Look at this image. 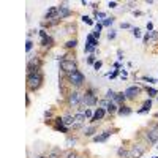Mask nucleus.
I'll list each match as a JSON object with an SVG mask.
<instances>
[{
    "instance_id": "1",
    "label": "nucleus",
    "mask_w": 158,
    "mask_h": 158,
    "mask_svg": "<svg viewBox=\"0 0 158 158\" xmlns=\"http://www.w3.org/2000/svg\"><path fill=\"white\" fill-rule=\"evenodd\" d=\"M43 82H44L43 70H38V71H33V73L27 74V89H29V92H38L43 87Z\"/></svg>"
},
{
    "instance_id": "2",
    "label": "nucleus",
    "mask_w": 158,
    "mask_h": 158,
    "mask_svg": "<svg viewBox=\"0 0 158 158\" xmlns=\"http://www.w3.org/2000/svg\"><path fill=\"white\" fill-rule=\"evenodd\" d=\"M98 95H97V90L94 87L90 89H85V92L81 95V104L84 106H97L98 104Z\"/></svg>"
},
{
    "instance_id": "3",
    "label": "nucleus",
    "mask_w": 158,
    "mask_h": 158,
    "mask_svg": "<svg viewBox=\"0 0 158 158\" xmlns=\"http://www.w3.org/2000/svg\"><path fill=\"white\" fill-rule=\"evenodd\" d=\"M147 147H149V144L146 141H136V142H133V144H131V147L128 149L130 150L128 158H141L144 153H146Z\"/></svg>"
},
{
    "instance_id": "4",
    "label": "nucleus",
    "mask_w": 158,
    "mask_h": 158,
    "mask_svg": "<svg viewBox=\"0 0 158 158\" xmlns=\"http://www.w3.org/2000/svg\"><path fill=\"white\" fill-rule=\"evenodd\" d=\"M60 70H62L63 74L68 76V74H71V73L79 70L77 68V62L74 59H62L60 60Z\"/></svg>"
},
{
    "instance_id": "5",
    "label": "nucleus",
    "mask_w": 158,
    "mask_h": 158,
    "mask_svg": "<svg viewBox=\"0 0 158 158\" xmlns=\"http://www.w3.org/2000/svg\"><path fill=\"white\" fill-rule=\"evenodd\" d=\"M67 81L70 82L71 87L79 89V87H82V85H84V82H85V76L77 70V71H74V73H71V74L67 76Z\"/></svg>"
},
{
    "instance_id": "6",
    "label": "nucleus",
    "mask_w": 158,
    "mask_h": 158,
    "mask_svg": "<svg viewBox=\"0 0 158 158\" xmlns=\"http://www.w3.org/2000/svg\"><path fill=\"white\" fill-rule=\"evenodd\" d=\"M144 92V87L142 85H139V84H133V85H130V87H127L125 89V97H127V100H130V101H135V100H138L139 98V95Z\"/></svg>"
},
{
    "instance_id": "7",
    "label": "nucleus",
    "mask_w": 158,
    "mask_h": 158,
    "mask_svg": "<svg viewBox=\"0 0 158 158\" xmlns=\"http://www.w3.org/2000/svg\"><path fill=\"white\" fill-rule=\"evenodd\" d=\"M41 65H43V60L40 56H29L27 57V74L41 70Z\"/></svg>"
},
{
    "instance_id": "8",
    "label": "nucleus",
    "mask_w": 158,
    "mask_h": 158,
    "mask_svg": "<svg viewBox=\"0 0 158 158\" xmlns=\"http://www.w3.org/2000/svg\"><path fill=\"white\" fill-rule=\"evenodd\" d=\"M139 133H141V138L146 141L149 146H152V144H156V142H158V133H156V131H153V130H149L147 127L144 128V130H141Z\"/></svg>"
},
{
    "instance_id": "9",
    "label": "nucleus",
    "mask_w": 158,
    "mask_h": 158,
    "mask_svg": "<svg viewBox=\"0 0 158 158\" xmlns=\"http://www.w3.org/2000/svg\"><path fill=\"white\" fill-rule=\"evenodd\" d=\"M67 103H68V106H71V108H77L79 104H81V95H79L77 90L70 92V95L67 97Z\"/></svg>"
},
{
    "instance_id": "10",
    "label": "nucleus",
    "mask_w": 158,
    "mask_h": 158,
    "mask_svg": "<svg viewBox=\"0 0 158 158\" xmlns=\"http://www.w3.org/2000/svg\"><path fill=\"white\" fill-rule=\"evenodd\" d=\"M57 13H59V18L60 19H68L70 16H73V10L67 3H60L57 6Z\"/></svg>"
},
{
    "instance_id": "11",
    "label": "nucleus",
    "mask_w": 158,
    "mask_h": 158,
    "mask_svg": "<svg viewBox=\"0 0 158 158\" xmlns=\"http://www.w3.org/2000/svg\"><path fill=\"white\" fill-rule=\"evenodd\" d=\"M111 135H112L111 130H104V131H101V133L95 135L94 138H92V141H94V142H106L111 138Z\"/></svg>"
},
{
    "instance_id": "12",
    "label": "nucleus",
    "mask_w": 158,
    "mask_h": 158,
    "mask_svg": "<svg viewBox=\"0 0 158 158\" xmlns=\"http://www.w3.org/2000/svg\"><path fill=\"white\" fill-rule=\"evenodd\" d=\"M85 114L84 112H76L74 114V123H73V130H76V128H81V127H84V123H85Z\"/></svg>"
},
{
    "instance_id": "13",
    "label": "nucleus",
    "mask_w": 158,
    "mask_h": 158,
    "mask_svg": "<svg viewBox=\"0 0 158 158\" xmlns=\"http://www.w3.org/2000/svg\"><path fill=\"white\" fill-rule=\"evenodd\" d=\"M104 115H106V111L101 109V108H98V109L94 112V117L90 118V123H98V122H101L103 118H104Z\"/></svg>"
},
{
    "instance_id": "14",
    "label": "nucleus",
    "mask_w": 158,
    "mask_h": 158,
    "mask_svg": "<svg viewBox=\"0 0 158 158\" xmlns=\"http://www.w3.org/2000/svg\"><path fill=\"white\" fill-rule=\"evenodd\" d=\"M95 133H98V127H97V123H90L89 127L84 128V136H85V138H94Z\"/></svg>"
},
{
    "instance_id": "15",
    "label": "nucleus",
    "mask_w": 158,
    "mask_h": 158,
    "mask_svg": "<svg viewBox=\"0 0 158 158\" xmlns=\"http://www.w3.org/2000/svg\"><path fill=\"white\" fill-rule=\"evenodd\" d=\"M59 18V13H57V6H51L48 11H46V15H44V19L46 21H52V19H57ZM60 19V18H59Z\"/></svg>"
},
{
    "instance_id": "16",
    "label": "nucleus",
    "mask_w": 158,
    "mask_h": 158,
    "mask_svg": "<svg viewBox=\"0 0 158 158\" xmlns=\"http://www.w3.org/2000/svg\"><path fill=\"white\" fill-rule=\"evenodd\" d=\"M54 38H52L51 35H48V36H44V38H41V43H40V44H41V48L43 49H51L52 46H54Z\"/></svg>"
},
{
    "instance_id": "17",
    "label": "nucleus",
    "mask_w": 158,
    "mask_h": 158,
    "mask_svg": "<svg viewBox=\"0 0 158 158\" xmlns=\"http://www.w3.org/2000/svg\"><path fill=\"white\" fill-rule=\"evenodd\" d=\"M62 155H63V153H62V149H60V147H56V146L51 147V149L48 150V153H46L48 158H60Z\"/></svg>"
},
{
    "instance_id": "18",
    "label": "nucleus",
    "mask_w": 158,
    "mask_h": 158,
    "mask_svg": "<svg viewBox=\"0 0 158 158\" xmlns=\"http://www.w3.org/2000/svg\"><path fill=\"white\" fill-rule=\"evenodd\" d=\"M150 109H152V98H147L146 101L142 103V106H141L136 112H138V114H146V112H149Z\"/></svg>"
},
{
    "instance_id": "19",
    "label": "nucleus",
    "mask_w": 158,
    "mask_h": 158,
    "mask_svg": "<svg viewBox=\"0 0 158 158\" xmlns=\"http://www.w3.org/2000/svg\"><path fill=\"white\" fill-rule=\"evenodd\" d=\"M62 120H63V125L67 128H73V123H74V115H71L70 112H67L65 115H62Z\"/></svg>"
},
{
    "instance_id": "20",
    "label": "nucleus",
    "mask_w": 158,
    "mask_h": 158,
    "mask_svg": "<svg viewBox=\"0 0 158 158\" xmlns=\"http://www.w3.org/2000/svg\"><path fill=\"white\" fill-rule=\"evenodd\" d=\"M131 112H133V109H131L128 104H122V106H118V111H117V114L120 115V117H123V115H130Z\"/></svg>"
},
{
    "instance_id": "21",
    "label": "nucleus",
    "mask_w": 158,
    "mask_h": 158,
    "mask_svg": "<svg viewBox=\"0 0 158 158\" xmlns=\"http://www.w3.org/2000/svg\"><path fill=\"white\" fill-rule=\"evenodd\" d=\"M114 103L117 104V106H122V104H125V103H127V97H125V94H123V92H117V95H115V100H114Z\"/></svg>"
},
{
    "instance_id": "22",
    "label": "nucleus",
    "mask_w": 158,
    "mask_h": 158,
    "mask_svg": "<svg viewBox=\"0 0 158 158\" xmlns=\"http://www.w3.org/2000/svg\"><path fill=\"white\" fill-rule=\"evenodd\" d=\"M144 90H146V94L149 95V98H156V97H158V90H156L155 87L146 85V87H144Z\"/></svg>"
},
{
    "instance_id": "23",
    "label": "nucleus",
    "mask_w": 158,
    "mask_h": 158,
    "mask_svg": "<svg viewBox=\"0 0 158 158\" xmlns=\"http://www.w3.org/2000/svg\"><path fill=\"white\" fill-rule=\"evenodd\" d=\"M76 46H77V40L76 38H70L68 41H65V44H63L65 49H76Z\"/></svg>"
},
{
    "instance_id": "24",
    "label": "nucleus",
    "mask_w": 158,
    "mask_h": 158,
    "mask_svg": "<svg viewBox=\"0 0 158 158\" xmlns=\"http://www.w3.org/2000/svg\"><path fill=\"white\" fill-rule=\"evenodd\" d=\"M128 155H130V150L125 149L123 146L117 149V156H118V158H128Z\"/></svg>"
},
{
    "instance_id": "25",
    "label": "nucleus",
    "mask_w": 158,
    "mask_h": 158,
    "mask_svg": "<svg viewBox=\"0 0 158 158\" xmlns=\"http://www.w3.org/2000/svg\"><path fill=\"white\" fill-rule=\"evenodd\" d=\"M111 100H108V98H103V100H100L98 101V108H101V109H104V111H106L109 106H111Z\"/></svg>"
},
{
    "instance_id": "26",
    "label": "nucleus",
    "mask_w": 158,
    "mask_h": 158,
    "mask_svg": "<svg viewBox=\"0 0 158 158\" xmlns=\"http://www.w3.org/2000/svg\"><path fill=\"white\" fill-rule=\"evenodd\" d=\"M85 40H87V43H89L92 48H97V46H98V40L92 35V33H89V35L85 36Z\"/></svg>"
},
{
    "instance_id": "27",
    "label": "nucleus",
    "mask_w": 158,
    "mask_h": 158,
    "mask_svg": "<svg viewBox=\"0 0 158 158\" xmlns=\"http://www.w3.org/2000/svg\"><path fill=\"white\" fill-rule=\"evenodd\" d=\"M117 111H118V106H117V104H115V103L112 101V103H111V106H109V108L106 109V114H109L111 117H114V115L117 114Z\"/></svg>"
},
{
    "instance_id": "28",
    "label": "nucleus",
    "mask_w": 158,
    "mask_h": 158,
    "mask_svg": "<svg viewBox=\"0 0 158 158\" xmlns=\"http://www.w3.org/2000/svg\"><path fill=\"white\" fill-rule=\"evenodd\" d=\"M77 156H79V153L73 149H70L67 153H63V158H77Z\"/></svg>"
},
{
    "instance_id": "29",
    "label": "nucleus",
    "mask_w": 158,
    "mask_h": 158,
    "mask_svg": "<svg viewBox=\"0 0 158 158\" xmlns=\"http://www.w3.org/2000/svg\"><path fill=\"white\" fill-rule=\"evenodd\" d=\"M147 128L149 130H153V131H156V133H158V120H156V118L147 123Z\"/></svg>"
},
{
    "instance_id": "30",
    "label": "nucleus",
    "mask_w": 158,
    "mask_h": 158,
    "mask_svg": "<svg viewBox=\"0 0 158 158\" xmlns=\"http://www.w3.org/2000/svg\"><path fill=\"white\" fill-rule=\"evenodd\" d=\"M76 142H77V139H76V138H71V136H68V138H67V146H68L70 149H73V147L76 146Z\"/></svg>"
},
{
    "instance_id": "31",
    "label": "nucleus",
    "mask_w": 158,
    "mask_h": 158,
    "mask_svg": "<svg viewBox=\"0 0 158 158\" xmlns=\"http://www.w3.org/2000/svg\"><path fill=\"white\" fill-rule=\"evenodd\" d=\"M54 130L60 131V133H68V131H70V128H67L65 125H54Z\"/></svg>"
},
{
    "instance_id": "32",
    "label": "nucleus",
    "mask_w": 158,
    "mask_h": 158,
    "mask_svg": "<svg viewBox=\"0 0 158 158\" xmlns=\"http://www.w3.org/2000/svg\"><path fill=\"white\" fill-rule=\"evenodd\" d=\"M115 95H117V92H114V90H108L106 92V97H104V98H108V100H111V101H114L115 100Z\"/></svg>"
},
{
    "instance_id": "33",
    "label": "nucleus",
    "mask_w": 158,
    "mask_h": 158,
    "mask_svg": "<svg viewBox=\"0 0 158 158\" xmlns=\"http://www.w3.org/2000/svg\"><path fill=\"white\" fill-rule=\"evenodd\" d=\"M114 21H115V18H106L101 24H103V27H109V25H112V24H114Z\"/></svg>"
},
{
    "instance_id": "34",
    "label": "nucleus",
    "mask_w": 158,
    "mask_h": 158,
    "mask_svg": "<svg viewBox=\"0 0 158 158\" xmlns=\"http://www.w3.org/2000/svg\"><path fill=\"white\" fill-rule=\"evenodd\" d=\"M95 62H97V56L95 54H90L87 57V65H95Z\"/></svg>"
},
{
    "instance_id": "35",
    "label": "nucleus",
    "mask_w": 158,
    "mask_h": 158,
    "mask_svg": "<svg viewBox=\"0 0 158 158\" xmlns=\"http://www.w3.org/2000/svg\"><path fill=\"white\" fill-rule=\"evenodd\" d=\"M115 36H117V32H115V30H109V32H108V40H109V41L115 40Z\"/></svg>"
},
{
    "instance_id": "36",
    "label": "nucleus",
    "mask_w": 158,
    "mask_h": 158,
    "mask_svg": "<svg viewBox=\"0 0 158 158\" xmlns=\"http://www.w3.org/2000/svg\"><path fill=\"white\" fill-rule=\"evenodd\" d=\"M32 48H33V41H32V40H27V43H25V51L30 52Z\"/></svg>"
},
{
    "instance_id": "37",
    "label": "nucleus",
    "mask_w": 158,
    "mask_h": 158,
    "mask_svg": "<svg viewBox=\"0 0 158 158\" xmlns=\"http://www.w3.org/2000/svg\"><path fill=\"white\" fill-rule=\"evenodd\" d=\"M94 49H95V48H92V46L87 43V44H85V48H84V52H87V54H92V52H94Z\"/></svg>"
},
{
    "instance_id": "38",
    "label": "nucleus",
    "mask_w": 158,
    "mask_h": 158,
    "mask_svg": "<svg viewBox=\"0 0 158 158\" xmlns=\"http://www.w3.org/2000/svg\"><path fill=\"white\" fill-rule=\"evenodd\" d=\"M133 36H135V38H139V36H141V29H139V27H135V29H133Z\"/></svg>"
},
{
    "instance_id": "39",
    "label": "nucleus",
    "mask_w": 158,
    "mask_h": 158,
    "mask_svg": "<svg viewBox=\"0 0 158 158\" xmlns=\"http://www.w3.org/2000/svg\"><path fill=\"white\" fill-rule=\"evenodd\" d=\"M142 81H146V82H150V84H155V82H156V79H153V77H147V76H144V77H142Z\"/></svg>"
},
{
    "instance_id": "40",
    "label": "nucleus",
    "mask_w": 158,
    "mask_h": 158,
    "mask_svg": "<svg viewBox=\"0 0 158 158\" xmlns=\"http://www.w3.org/2000/svg\"><path fill=\"white\" fill-rule=\"evenodd\" d=\"M101 67H103V60H97V62H95V65H94V68H95V70L98 71V70H100Z\"/></svg>"
},
{
    "instance_id": "41",
    "label": "nucleus",
    "mask_w": 158,
    "mask_h": 158,
    "mask_svg": "<svg viewBox=\"0 0 158 158\" xmlns=\"http://www.w3.org/2000/svg\"><path fill=\"white\" fill-rule=\"evenodd\" d=\"M94 30H95V32H100V33H101V30H103V24H101V22H97V24H95V29H94Z\"/></svg>"
},
{
    "instance_id": "42",
    "label": "nucleus",
    "mask_w": 158,
    "mask_h": 158,
    "mask_svg": "<svg viewBox=\"0 0 158 158\" xmlns=\"http://www.w3.org/2000/svg\"><path fill=\"white\" fill-rule=\"evenodd\" d=\"M82 21H84L85 24H89V25H94V21H92L89 16H82Z\"/></svg>"
},
{
    "instance_id": "43",
    "label": "nucleus",
    "mask_w": 158,
    "mask_h": 158,
    "mask_svg": "<svg viewBox=\"0 0 158 158\" xmlns=\"http://www.w3.org/2000/svg\"><path fill=\"white\" fill-rule=\"evenodd\" d=\"M97 19H106V13H103V11H98V15H97Z\"/></svg>"
},
{
    "instance_id": "44",
    "label": "nucleus",
    "mask_w": 158,
    "mask_h": 158,
    "mask_svg": "<svg viewBox=\"0 0 158 158\" xmlns=\"http://www.w3.org/2000/svg\"><path fill=\"white\" fill-rule=\"evenodd\" d=\"M44 118H46V122L51 120V118H52V111H46L44 112Z\"/></svg>"
},
{
    "instance_id": "45",
    "label": "nucleus",
    "mask_w": 158,
    "mask_h": 158,
    "mask_svg": "<svg viewBox=\"0 0 158 158\" xmlns=\"http://www.w3.org/2000/svg\"><path fill=\"white\" fill-rule=\"evenodd\" d=\"M117 59H118V60H123V51H122V49L117 51Z\"/></svg>"
},
{
    "instance_id": "46",
    "label": "nucleus",
    "mask_w": 158,
    "mask_h": 158,
    "mask_svg": "<svg viewBox=\"0 0 158 158\" xmlns=\"http://www.w3.org/2000/svg\"><path fill=\"white\" fill-rule=\"evenodd\" d=\"M84 114H85V117H87V118H92V117H94V112H92L90 109H87Z\"/></svg>"
},
{
    "instance_id": "47",
    "label": "nucleus",
    "mask_w": 158,
    "mask_h": 158,
    "mask_svg": "<svg viewBox=\"0 0 158 158\" xmlns=\"http://www.w3.org/2000/svg\"><path fill=\"white\" fill-rule=\"evenodd\" d=\"M147 32H153V24L152 22H147Z\"/></svg>"
},
{
    "instance_id": "48",
    "label": "nucleus",
    "mask_w": 158,
    "mask_h": 158,
    "mask_svg": "<svg viewBox=\"0 0 158 158\" xmlns=\"http://www.w3.org/2000/svg\"><path fill=\"white\" fill-rule=\"evenodd\" d=\"M120 27H122V29H130L131 25H130L128 22H122V24H120Z\"/></svg>"
},
{
    "instance_id": "49",
    "label": "nucleus",
    "mask_w": 158,
    "mask_h": 158,
    "mask_svg": "<svg viewBox=\"0 0 158 158\" xmlns=\"http://www.w3.org/2000/svg\"><path fill=\"white\" fill-rule=\"evenodd\" d=\"M92 35H94V36H95L97 40H100V36H101V33H100V32H95V30L92 32Z\"/></svg>"
},
{
    "instance_id": "50",
    "label": "nucleus",
    "mask_w": 158,
    "mask_h": 158,
    "mask_svg": "<svg viewBox=\"0 0 158 158\" xmlns=\"http://www.w3.org/2000/svg\"><path fill=\"white\" fill-rule=\"evenodd\" d=\"M25 106H27V108L30 106V97H29V95L25 97Z\"/></svg>"
},
{
    "instance_id": "51",
    "label": "nucleus",
    "mask_w": 158,
    "mask_h": 158,
    "mask_svg": "<svg viewBox=\"0 0 158 158\" xmlns=\"http://www.w3.org/2000/svg\"><path fill=\"white\" fill-rule=\"evenodd\" d=\"M109 6L111 8H117V2H109Z\"/></svg>"
},
{
    "instance_id": "52",
    "label": "nucleus",
    "mask_w": 158,
    "mask_h": 158,
    "mask_svg": "<svg viewBox=\"0 0 158 158\" xmlns=\"http://www.w3.org/2000/svg\"><path fill=\"white\" fill-rule=\"evenodd\" d=\"M36 158H48L46 155H40V156H36Z\"/></svg>"
},
{
    "instance_id": "53",
    "label": "nucleus",
    "mask_w": 158,
    "mask_h": 158,
    "mask_svg": "<svg viewBox=\"0 0 158 158\" xmlns=\"http://www.w3.org/2000/svg\"><path fill=\"white\" fill-rule=\"evenodd\" d=\"M153 117H155V118H156V120H158V112H155V114H153Z\"/></svg>"
},
{
    "instance_id": "54",
    "label": "nucleus",
    "mask_w": 158,
    "mask_h": 158,
    "mask_svg": "<svg viewBox=\"0 0 158 158\" xmlns=\"http://www.w3.org/2000/svg\"><path fill=\"white\" fill-rule=\"evenodd\" d=\"M77 158H87V156H85V155H79Z\"/></svg>"
},
{
    "instance_id": "55",
    "label": "nucleus",
    "mask_w": 158,
    "mask_h": 158,
    "mask_svg": "<svg viewBox=\"0 0 158 158\" xmlns=\"http://www.w3.org/2000/svg\"><path fill=\"white\" fill-rule=\"evenodd\" d=\"M156 147H158V146H156Z\"/></svg>"
}]
</instances>
